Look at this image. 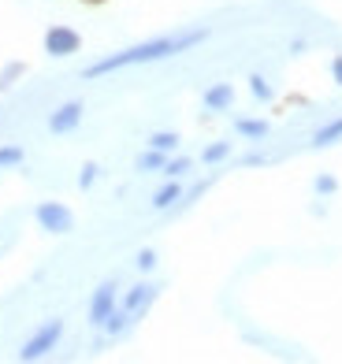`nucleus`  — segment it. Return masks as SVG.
Listing matches in <instances>:
<instances>
[{"label":"nucleus","instance_id":"21","mask_svg":"<svg viewBox=\"0 0 342 364\" xmlns=\"http://www.w3.org/2000/svg\"><path fill=\"white\" fill-rule=\"evenodd\" d=\"M156 264H160L156 250H138V257H134V268H138L141 275H149V272H156Z\"/></svg>","mask_w":342,"mask_h":364},{"label":"nucleus","instance_id":"22","mask_svg":"<svg viewBox=\"0 0 342 364\" xmlns=\"http://www.w3.org/2000/svg\"><path fill=\"white\" fill-rule=\"evenodd\" d=\"M208 186H213V178H201V182H193V186L183 193V201H178V208H190V205L198 201L201 193H208Z\"/></svg>","mask_w":342,"mask_h":364},{"label":"nucleus","instance_id":"20","mask_svg":"<svg viewBox=\"0 0 342 364\" xmlns=\"http://www.w3.org/2000/svg\"><path fill=\"white\" fill-rule=\"evenodd\" d=\"M97 178H101V164L86 160V164H82V171H78V190H90Z\"/></svg>","mask_w":342,"mask_h":364},{"label":"nucleus","instance_id":"15","mask_svg":"<svg viewBox=\"0 0 342 364\" xmlns=\"http://www.w3.org/2000/svg\"><path fill=\"white\" fill-rule=\"evenodd\" d=\"M190 171H193V160H190V156H175V153H171L160 175H164V178H186Z\"/></svg>","mask_w":342,"mask_h":364},{"label":"nucleus","instance_id":"16","mask_svg":"<svg viewBox=\"0 0 342 364\" xmlns=\"http://www.w3.org/2000/svg\"><path fill=\"white\" fill-rule=\"evenodd\" d=\"M23 160H26V149L23 145H0V171L23 168Z\"/></svg>","mask_w":342,"mask_h":364},{"label":"nucleus","instance_id":"5","mask_svg":"<svg viewBox=\"0 0 342 364\" xmlns=\"http://www.w3.org/2000/svg\"><path fill=\"white\" fill-rule=\"evenodd\" d=\"M116 309H119V287L108 279V283H101V287H97V290L90 294V309H86L90 327H101V323L112 316V312H116Z\"/></svg>","mask_w":342,"mask_h":364},{"label":"nucleus","instance_id":"13","mask_svg":"<svg viewBox=\"0 0 342 364\" xmlns=\"http://www.w3.org/2000/svg\"><path fill=\"white\" fill-rule=\"evenodd\" d=\"M164 164H168V153H160V149L145 145V153H138V160H134V171L153 175V171H164Z\"/></svg>","mask_w":342,"mask_h":364},{"label":"nucleus","instance_id":"3","mask_svg":"<svg viewBox=\"0 0 342 364\" xmlns=\"http://www.w3.org/2000/svg\"><path fill=\"white\" fill-rule=\"evenodd\" d=\"M34 220L45 235H71L75 230V212L63 205V201H41L34 208Z\"/></svg>","mask_w":342,"mask_h":364},{"label":"nucleus","instance_id":"12","mask_svg":"<svg viewBox=\"0 0 342 364\" xmlns=\"http://www.w3.org/2000/svg\"><path fill=\"white\" fill-rule=\"evenodd\" d=\"M235 130L242 138H250V141H264L272 134V123L268 119H250V115H242V119H235Z\"/></svg>","mask_w":342,"mask_h":364},{"label":"nucleus","instance_id":"18","mask_svg":"<svg viewBox=\"0 0 342 364\" xmlns=\"http://www.w3.org/2000/svg\"><path fill=\"white\" fill-rule=\"evenodd\" d=\"M23 75H26V63H23V60H11L8 68L0 71V93H4V90H11V86H15V82H19Z\"/></svg>","mask_w":342,"mask_h":364},{"label":"nucleus","instance_id":"11","mask_svg":"<svg viewBox=\"0 0 342 364\" xmlns=\"http://www.w3.org/2000/svg\"><path fill=\"white\" fill-rule=\"evenodd\" d=\"M134 323H138V320L130 316L127 309H116V312H112V316L101 323V331H105V338H123V335H127V331L134 327Z\"/></svg>","mask_w":342,"mask_h":364},{"label":"nucleus","instance_id":"8","mask_svg":"<svg viewBox=\"0 0 342 364\" xmlns=\"http://www.w3.org/2000/svg\"><path fill=\"white\" fill-rule=\"evenodd\" d=\"M205 112L213 115V112H231V105H235V86L231 82H213V86L205 90Z\"/></svg>","mask_w":342,"mask_h":364},{"label":"nucleus","instance_id":"2","mask_svg":"<svg viewBox=\"0 0 342 364\" xmlns=\"http://www.w3.org/2000/svg\"><path fill=\"white\" fill-rule=\"evenodd\" d=\"M60 338H63V320H45L34 335L23 342L19 360H41V357H48L60 346Z\"/></svg>","mask_w":342,"mask_h":364},{"label":"nucleus","instance_id":"9","mask_svg":"<svg viewBox=\"0 0 342 364\" xmlns=\"http://www.w3.org/2000/svg\"><path fill=\"white\" fill-rule=\"evenodd\" d=\"M183 193H186L183 178H164V186L149 197V205H153L156 212H168V208H175L178 201H183Z\"/></svg>","mask_w":342,"mask_h":364},{"label":"nucleus","instance_id":"6","mask_svg":"<svg viewBox=\"0 0 342 364\" xmlns=\"http://www.w3.org/2000/svg\"><path fill=\"white\" fill-rule=\"evenodd\" d=\"M86 115V105L82 101H63L60 108L48 112V134H71V130H78V123H82Z\"/></svg>","mask_w":342,"mask_h":364},{"label":"nucleus","instance_id":"7","mask_svg":"<svg viewBox=\"0 0 342 364\" xmlns=\"http://www.w3.org/2000/svg\"><path fill=\"white\" fill-rule=\"evenodd\" d=\"M156 294H160V287L156 283H138V287H130L123 297H119V309H127L134 320H141L145 312L153 309V301H156Z\"/></svg>","mask_w":342,"mask_h":364},{"label":"nucleus","instance_id":"23","mask_svg":"<svg viewBox=\"0 0 342 364\" xmlns=\"http://www.w3.org/2000/svg\"><path fill=\"white\" fill-rule=\"evenodd\" d=\"M335 190H338V178H335V175H316V178H313V193H316V197H331Z\"/></svg>","mask_w":342,"mask_h":364},{"label":"nucleus","instance_id":"10","mask_svg":"<svg viewBox=\"0 0 342 364\" xmlns=\"http://www.w3.org/2000/svg\"><path fill=\"white\" fill-rule=\"evenodd\" d=\"M338 141H342V115H335V119H328L324 127H316V134H313V141H309V145L320 153V149H331Z\"/></svg>","mask_w":342,"mask_h":364},{"label":"nucleus","instance_id":"4","mask_svg":"<svg viewBox=\"0 0 342 364\" xmlns=\"http://www.w3.org/2000/svg\"><path fill=\"white\" fill-rule=\"evenodd\" d=\"M41 45H45V56L68 60V56H75V53H82V34H78V30H71V26H60V23H56V26L45 30Z\"/></svg>","mask_w":342,"mask_h":364},{"label":"nucleus","instance_id":"17","mask_svg":"<svg viewBox=\"0 0 342 364\" xmlns=\"http://www.w3.org/2000/svg\"><path fill=\"white\" fill-rule=\"evenodd\" d=\"M250 93L257 97L260 105H268V101H275V90H272V82H268L264 75H250Z\"/></svg>","mask_w":342,"mask_h":364},{"label":"nucleus","instance_id":"19","mask_svg":"<svg viewBox=\"0 0 342 364\" xmlns=\"http://www.w3.org/2000/svg\"><path fill=\"white\" fill-rule=\"evenodd\" d=\"M227 156H231V141H213V145H205V153H201L205 164H223Z\"/></svg>","mask_w":342,"mask_h":364},{"label":"nucleus","instance_id":"26","mask_svg":"<svg viewBox=\"0 0 342 364\" xmlns=\"http://www.w3.org/2000/svg\"><path fill=\"white\" fill-rule=\"evenodd\" d=\"M93 4H97V0H93Z\"/></svg>","mask_w":342,"mask_h":364},{"label":"nucleus","instance_id":"24","mask_svg":"<svg viewBox=\"0 0 342 364\" xmlns=\"http://www.w3.org/2000/svg\"><path fill=\"white\" fill-rule=\"evenodd\" d=\"M331 78H335V86H342V53L331 56Z\"/></svg>","mask_w":342,"mask_h":364},{"label":"nucleus","instance_id":"14","mask_svg":"<svg viewBox=\"0 0 342 364\" xmlns=\"http://www.w3.org/2000/svg\"><path fill=\"white\" fill-rule=\"evenodd\" d=\"M178 141H183V138H178L175 130H153V134L145 138V145H149V149H160V153H168V156L178 149Z\"/></svg>","mask_w":342,"mask_h":364},{"label":"nucleus","instance_id":"25","mask_svg":"<svg viewBox=\"0 0 342 364\" xmlns=\"http://www.w3.org/2000/svg\"><path fill=\"white\" fill-rule=\"evenodd\" d=\"M242 164H246V168H260V164H264V156H260V153H250Z\"/></svg>","mask_w":342,"mask_h":364},{"label":"nucleus","instance_id":"1","mask_svg":"<svg viewBox=\"0 0 342 364\" xmlns=\"http://www.w3.org/2000/svg\"><path fill=\"white\" fill-rule=\"evenodd\" d=\"M201 41H208V26H193V30H178V34H164V38H153V41H141V45H130L119 48L105 60L90 63L82 71V78H105V75H116L123 68H141V63H160V60H171L178 53H190L198 48Z\"/></svg>","mask_w":342,"mask_h":364}]
</instances>
